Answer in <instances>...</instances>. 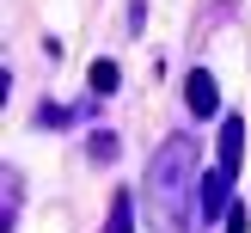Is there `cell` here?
Returning <instances> with one entry per match:
<instances>
[{
  "label": "cell",
  "mask_w": 251,
  "mask_h": 233,
  "mask_svg": "<svg viewBox=\"0 0 251 233\" xmlns=\"http://www.w3.org/2000/svg\"><path fill=\"white\" fill-rule=\"evenodd\" d=\"M196 190H202L196 141L190 135H172V141L147 159V215H153V233H190Z\"/></svg>",
  "instance_id": "obj_1"
},
{
  "label": "cell",
  "mask_w": 251,
  "mask_h": 233,
  "mask_svg": "<svg viewBox=\"0 0 251 233\" xmlns=\"http://www.w3.org/2000/svg\"><path fill=\"white\" fill-rule=\"evenodd\" d=\"M196 215L215 227V221H227L233 215V172H202V190H196Z\"/></svg>",
  "instance_id": "obj_2"
},
{
  "label": "cell",
  "mask_w": 251,
  "mask_h": 233,
  "mask_svg": "<svg viewBox=\"0 0 251 233\" xmlns=\"http://www.w3.org/2000/svg\"><path fill=\"white\" fill-rule=\"evenodd\" d=\"M184 104H190L196 117H215V110H221V86H215L208 68H190V80H184Z\"/></svg>",
  "instance_id": "obj_3"
},
{
  "label": "cell",
  "mask_w": 251,
  "mask_h": 233,
  "mask_svg": "<svg viewBox=\"0 0 251 233\" xmlns=\"http://www.w3.org/2000/svg\"><path fill=\"white\" fill-rule=\"evenodd\" d=\"M239 154H245V123L239 117H221V172H239Z\"/></svg>",
  "instance_id": "obj_4"
},
{
  "label": "cell",
  "mask_w": 251,
  "mask_h": 233,
  "mask_svg": "<svg viewBox=\"0 0 251 233\" xmlns=\"http://www.w3.org/2000/svg\"><path fill=\"white\" fill-rule=\"evenodd\" d=\"M0 184H6V190H0V233H12V221H19V203H25V178L19 172H0Z\"/></svg>",
  "instance_id": "obj_5"
},
{
  "label": "cell",
  "mask_w": 251,
  "mask_h": 233,
  "mask_svg": "<svg viewBox=\"0 0 251 233\" xmlns=\"http://www.w3.org/2000/svg\"><path fill=\"white\" fill-rule=\"evenodd\" d=\"M129 227H135V196L117 190L110 196V215H104V233H129Z\"/></svg>",
  "instance_id": "obj_6"
},
{
  "label": "cell",
  "mask_w": 251,
  "mask_h": 233,
  "mask_svg": "<svg viewBox=\"0 0 251 233\" xmlns=\"http://www.w3.org/2000/svg\"><path fill=\"white\" fill-rule=\"evenodd\" d=\"M123 86V74H117V61H92V92L104 98V92H117Z\"/></svg>",
  "instance_id": "obj_7"
},
{
  "label": "cell",
  "mask_w": 251,
  "mask_h": 233,
  "mask_svg": "<svg viewBox=\"0 0 251 233\" xmlns=\"http://www.w3.org/2000/svg\"><path fill=\"white\" fill-rule=\"evenodd\" d=\"M227 233H251V221H245V208H233V215H227Z\"/></svg>",
  "instance_id": "obj_8"
}]
</instances>
